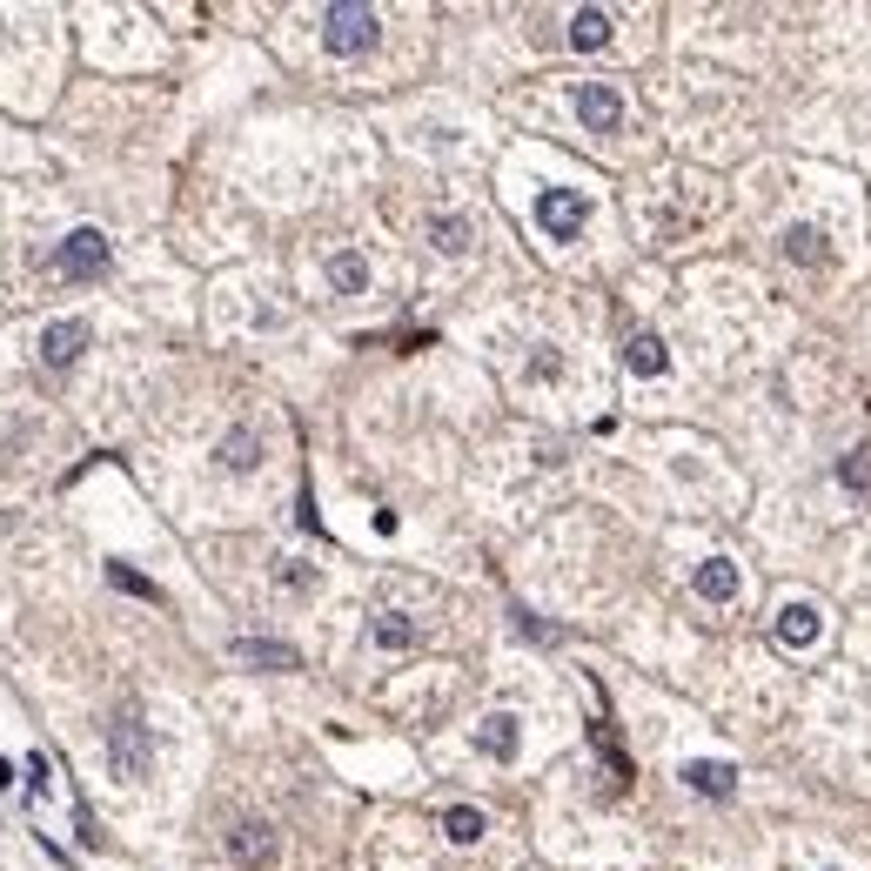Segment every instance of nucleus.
<instances>
[{"label": "nucleus", "mask_w": 871, "mask_h": 871, "mask_svg": "<svg viewBox=\"0 0 871 871\" xmlns=\"http://www.w3.org/2000/svg\"><path fill=\"white\" fill-rule=\"evenodd\" d=\"M323 41H329V54H369L376 48V8L336 0V8L323 14Z\"/></svg>", "instance_id": "f257e3e1"}, {"label": "nucleus", "mask_w": 871, "mask_h": 871, "mask_svg": "<svg viewBox=\"0 0 871 871\" xmlns=\"http://www.w3.org/2000/svg\"><path fill=\"white\" fill-rule=\"evenodd\" d=\"M537 222H543L550 242H577L583 222H590V202H583L577 188H543L537 194Z\"/></svg>", "instance_id": "f03ea898"}, {"label": "nucleus", "mask_w": 871, "mask_h": 871, "mask_svg": "<svg viewBox=\"0 0 871 871\" xmlns=\"http://www.w3.org/2000/svg\"><path fill=\"white\" fill-rule=\"evenodd\" d=\"M54 268L67 275V282H88V275H101V268H108V242H101V228H74L67 242H61V255H54Z\"/></svg>", "instance_id": "7ed1b4c3"}, {"label": "nucleus", "mask_w": 871, "mask_h": 871, "mask_svg": "<svg viewBox=\"0 0 871 871\" xmlns=\"http://www.w3.org/2000/svg\"><path fill=\"white\" fill-rule=\"evenodd\" d=\"M577 114H583L590 135H617V128H623V94L604 88V81H583V88H577Z\"/></svg>", "instance_id": "20e7f679"}, {"label": "nucleus", "mask_w": 871, "mask_h": 871, "mask_svg": "<svg viewBox=\"0 0 871 871\" xmlns=\"http://www.w3.org/2000/svg\"><path fill=\"white\" fill-rule=\"evenodd\" d=\"M228 851H235V864L268 871V864H275V831L249 818V824H235V831H228Z\"/></svg>", "instance_id": "39448f33"}, {"label": "nucleus", "mask_w": 871, "mask_h": 871, "mask_svg": "<svg viewBox=\"0 0 871 871\" xmlns=\"http://www.w3.org/2000/svg\"><path fill=\"white\" fill-rule=\"evenodd\" d=\"M235 657L255 664V670H302V651L275 644V638H235Z\"/></svg>", "instance_id": "423d86ee"}, {"label": "nucleus", "mask_w": 871, "mask_h": 871, "mask_svg": "<svg viewBox=\"0 0 871 871\" xmlns=\"http://www.w3.org/2000/svg\"><path fill=\"white\" fill-rule=\"evenodd\" d=\"M114 771H122V778H141L148 771V731H141V718L114 724Z\"/></svg>", "instance_id": "0eeeda50"}, {"label": "nucleus", "mask_w": 871, "mask_h": 871, "mask_svg": "<svg viewBox=\"0 0 871 871\" xmlns=\"http://www.w3.org/2000/svg\"><path fill=\"white\" fill-rule=\"evenodd\" d=\"M691 590H697L704 604H731V597H737V564H731V557H710V564H697Z\"/></svg>", "instance_id": "6e6552de"}, {"label": "nucleus", "mask_w": 871, "mask_h": 871, "mask_svg": "<svg viewBox=\"0 0 871 871\" xmlns=\"http://www.w3.org/2000/svg\"><path fill=\"white\" fill-rule=\"evenodd\" d=\"M778 644L811 651V644H818V604H784V610H778Z\"/></svg>", "instance_id": "1a4fd4ad"}, {"label": "nucleus", "mask_w": 871, "mask_h": 871, "mask_svg": "<svg viewBox=\"0 0 871 871\" xmlns=\"http://www.w3.org/2000/svg\"><path fill=\"white\" fill-rule=\"evenodd\" d=\"M81 349H88V329H81V323H54V329L41 336V363H48V369H67Z\"/></svg>", "instance_id": "9d476101"}, {"label": "nucleus", "mask_w": 871, "mask_h": 871, "mask_svg": "<svg viewBox=\"0 0 871 871\" xmlns=\"http://www.w3.org/2000/svg\"><path fill=\"white\" fill-rule=\"evenodd\" d=\"M684 784H691V791H704V798H731L737 771H731V765H718V758H697V765H684Z\"/></svg>", "instance_id": "9b49d317"}, {"label": "nucleus", "mask_w": 871, "mask_h": 871, "mask_svg": "<svg viewBox=\"0 0 871 871\" xmlns=\"http://www.w3.org/2000/svg\"><path fill=\"white\" fill-rule=\"evenodd\" d=\"M329 282L342 289V295H363L369 289V262L355 255V249H342V255H329Z\"/></svg>", "instance_id": "f8f14e48"}, {"label": "nucleus", "mask_w": 871, "mask_h": 871, "mask_svg": "<svg viewBox=\"0 0 871 871\" xmlns=\"http://www.w3.org/2000/svg\"><path fill=\"white\" fill-rule=\"evenodd\" d=\"M262 463V436L255 429H228L222 436V469H255Z\"/></svg>", "instance_id": "ddd939ff"}, {"label": "nucleus", "mask_w": 871, "mask_h": 871, "mask_svg": "<svg viewBox=\"0 0 871 871\" xmlns=\"http://www.w3.org/2000/svg\"><path fill=\"white\" fill-rule=\"evenodd\" d=\"M623 363L638 369V376H664V342H657L651 329H638V336L623 342Z\"/></svg>", "instance_id": "4468645a"}, {"label": "nucleus", "mask_w": 871, "mask_h": 871, "mask_svg": "<svg viewBox=\"0 0 871 871\" xmlns=\"http://www.w3.org/2000/svg\"><path fill=\"white\" fill-rule=\"evenodd\" d=\"M477 750H483V758H517V718H483Z\"/></svg>", "instance_id": "2eb2a0df"}, {"label": "nucleus", "mask_w": 871, "mask_h": 871, "mask_svg": "<svg viewBox=\"0 0 871 871\" xmlns=\"http://www.w3.org/2000/svg\"><path fill=\"white\" fill-rule=\"evenodd\" d=\"M570 41H577V48H604V41H610V14H604V8H577V14H570Z\"/></svg>", "instance_id": "dca6fc26"}, {"label": "nucleus", "mask_w": 871, "mask_h": 871, "mask_svg": "<svg viewBox=\"0 0 871 871\" xmlns=\"http://www.w3.org/2000/svg\"><path fill=\"white\" fill-rule=\"evenodd\" d=\"M784 255H791V262H805V268H811V262H824V235H818L811 222L784 228Z\"/></svg>", "instance_id": "f3484780"}, {"label": "nucleus", "mask_w": 871, "mask_h": 871, "mask_svg": "<svg viewBox=\"0 0 871 871\" xmlns=\"http://www.w3.org/2000/svg\"><path fill=\"white\" fill-rule=\"evenodd\" d=\"M429 242L443 249V255H463V249H469V222H463V215H436V222H429Z\"/></svg>", "instance_id": "a211bd4d"}, {"label": "nucleus", "mask_w": 871, "mask_h": 871, "mask_svg": "<svg viewBox=\"0 0 871 871\" xmlns=\"http://www.w3.org/2000/svg\"><path fill=\"white\" fill-rule=\"evenodd\" d=\"M443 831H450L456 845H477V838H483V811H477V805H450V811H443Z\"/></svg>", "instance_id": "6ab92c4d"}, {"label": "nucleus", "mask_w": 871, "mask_h": 871, "mask_svg": "<svg viewBox=\"0 0 871 871\" xmlns=\"http://www.w3.org/2000/svg\"><path fill=\"white\" fill-rule=\"evenodd\" d=\"M376 644L382 651H409L416 644V623L409 617H376Z\"/></svg>", "instance_id": "aec40b11"}, {"label": "nucleus", "mask_w": 871, "mask_h": 871, "mask_svg": "<svg viewBox=\"0 0 871 871\" xmlns=\"http://www.w3.org/2000/svg\"><path fill=\"white\" fill-rule=\"evenodd\" d=\"M108 577H114V583H122V590H135V597H154V604H162V590H154L148 577H135L128 564H108Z\"/></svg>", "instance_id": "412c9836"}, {"label": "nucleus", "mask_w": 871, "mask_h": 871, "mask_svg": "<svg viewBox=\"0 0 871 871\" xmlns=\"http://www.w3.org/2000/svg\"><path fill=\"white\" fill-rule=\"evenodd\" d=\"M864 477H871V450H858V456L845 463V483H851V490H864Z\"/></svg>", "instance_id": "4be33fe9"}]
</instances>
